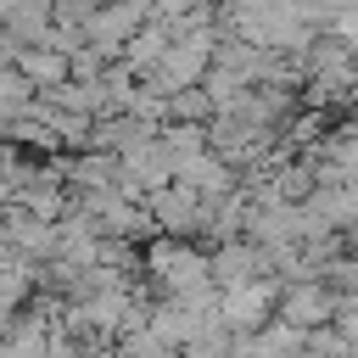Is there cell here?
Wrapping results in <instances>:
<instances>
[{
    "instance_id": "14",
    "label": "cell",
    "mask_w": 358,
    "mask_h": 358,
    "mask_svg": "<svg viewBox=\"0 0 358 358\" xmlns=\"http://www.w3.org/2000/svg\"><path fill=\"white\" fill-rule=\"evenodd\" d=\"M157 140H162V151H168V162H173V168H179L185 157L207 151V129H201V123H162V129H157Z\"/></svg>"
},
{
    "instance_id": "16",
    "label": "cell",
    "mask_w": 358,
    "mask_h": 358,
    "mask_svg": "<svg viewBox=\"0 0 358 358\" xmlns=\"http://www.w3.org/2000/svg\"><path fill=\"white\" fill-rule=\"evenodd\" d=\"M179 358H229V330H224V324L201 330L190 347H179Z\"/></svg>"
},
{
    "instance_id": "9",
    "label": "cell",
    "mask_w": 358,
    "mask_h": 358,
    "mask_svg": "<svg viewBox=\"0 0 358 358\" xmlns=\"http://www.w3.org/2000/svg\"><path fill=\"white\" fill-rule=\"evenodd\" d=\"M157 129L151 123H140L134 112H101L95 123H90V151H112V157H123L129 145H140V140H151Z\"/></svg>"
},
{
    "instance_id": "12",
    "label": "cell",
    "mask_w": 358,
    "mask_h": 358,
    "mask_svg": "<svg viewBox=\"0 0 358 358\" xmlns=\"http://www.w3.org/2000/svg\"><path fill=\"white\" fill-rule=\"evenodd\" d=\"M56 17H50V0H11L6 6V17H0V28L17 39V45H34V39H45V28H50Z\"/></svg>"
},
{
    "instance_id": "15",
    "label": "cell",
    "mask_w": 358,
    "mask_h": 358,
    "mask_svg": "<svg viewBox=\"0 0 358 358\" xmlns=\"http://www.w3.org/2000/svg\"><path fill=\"white\" fill-rule=\"evenodd\" d=\"M168 123H213V101H207V90L196 84V90H173L168 95Z\"/></svg>"
},
{
    "instance_id": "4",
    "label": "cell",
    "mask_w": 358,
    "mask_h": 358,
    "mask_svg": "<svg viewBox=\"0 0 358 358\" xmlns=\"http://www.w3.org/2000/svg\"><path fill=\"white\" fill-rule=\"evenodd\" d=\"M213 45H218V39H173V45L162 50V62H157L140 84H151L157 95L196 90V84L207 78V67H213Z\"/></svg>"
},
{
    "instance_id": "13",
    "label": "cell",
    "mask_w": 358,
    "mask_h": 358,
    "mask_svg": "<svg viewBox=\"0 0 358 358\" xmlns=\"http://www.w3.org/2000/svg\"><path fill=\"white\" fill-rule=\"evenodd\" d=\"M34 112V90H28V78L17 73V67H0V134L17 123V117H28Z\"/></svg>"
},
{
    "instance_id": "17",
    "label": "cell",
    "mask_w": 358,
    "mask_h": 358,
    "mask_svg": "<svg viewBox=\"0 0 358 358\" xmlns=\"http://www.w3.org/2000/svg\"><path fill=\"white\" fill-rule=\"evenodd\" d=\"M6 207H11V185L0 179V213H6Z\"/></svg>"
},
{
    "instance_id": "2",
    "label": "cell",
    "mask_w": 358,
    "mask_h": 358,
    "mask_svg": "<svg viewBox=\"0 0 358 358\" xmlns=\"http://www.w3.org/2000/svg\"><path fill=\"white\" fill-rule=\"evenodd\" d=\"M274 302H280V280H246V285L218 291L213 319H218L229 336H257V330L274 319Z\"/></svg>"
},
{
    "instance_id": "1",
    "label": "cell",
    "mask_w": 358,
    "mask_h": 358,
    "mask_svg": "<svg viewBox=\"0 0 358 358\" xmlns=\"http://www.w3.org/2000/svg\"><path fill=\"white\" fill-rule=\"evenodd\" d=\"M145 280H151L157 296L185 302V308H213L218 302L213 263H207V252L196 241H173V235L145 241Z\"/></svg>"
},
{
    "instance_id": "7",
    "label": "cell",
    "mask_w": 358,
    "mask_h": 358,
    "mask_svg": "<svg viewBox=\"0 0 358 358\" xmlns=\"http://www.w3.org/2000/svg\"><path fill=\"white\" fill-rule=\"evenodd\" d=\"M207 263H213V285H218V291L246 285V280H274V274H268V252H263V246H252L246 235L218 241V246L207 252Z\"/></svg>"
},
{
    "instance_id": "10",
    "label": "cell",
    "mask_w": 358,
    "mask_h": 358,
    "mask_svg": "<svg viewBox=\"0 0 358 358\" xmlns=\"http://www.w3.org/2000/svg\"><path fill=\"white\" fill-rule=\"evenodd\" d=\"M11 67L28 78V90H34V95H39V90H56V84L67 78V56H62V50H50V45H17Z\"/></svg>"
},
{
    "instance_id": "8",
    "label": "cell",
    "mask_w": 358,
    "mask_h": 358,
    "mask_svg": "<svg viewBox=\"0 0 358 358\" xmlns=\"http://www.w3.org/2000/svg\"><path fill=\"white\" fill-rule=\"evenodd\" d=\"M173 179H179L185 190H196L207 207H213V201H224V196L241 185V173H235L224 157H213V151H196V157H185V162L173 168Z\"/></svg>"
},
{
    "instance_id": "18",
    "label": "cell",
    "mask_w": 358,
    "mask_h": 358,
    "mask_svg": "<svg viewBox=\"0 0 358 358\" xmlns=\"http://www.w3.org/2000/svg\"><path fill=\"white\" fill-rule=\"evenodd\" d=\"M347 123H352V129H358V101H352V117H347Z\"/></svg>"
},
{
    "instance_id": "5",
    "label": "cell",
    "mask_w": 358,
    "mask_h": 358,
    "mask_svg": "<svg viewBox=\"0 0 358 358\" xmlns=\"http://www.w3.org/2000/svg\"><path fill=\"white\" fill-rule=\"evenodd\" d=\"M145 213H151L157 235H173V241H196L201 224H207V201H201L196 190H185L179 179L162 185V190H151V196H145Z\"/></svg>"
},
{
    "instance_id": "6",
    "label": "cell",
    "mask_w": 358,
    "mask_h": 358,
    "mask_svg": "<svg viewBox=\"0 0 358 358\" xmlns=\"http://www.w3.org/2000/svg\"><path fill=\"white\" fill-rule=\"evenodd\" d=\"M274 319H280V324H291V330H319V324H330V319H336V291H324L319 280L280 285Z\"/></svg>"
},
{
    "instance_id": "3",
    "label": "cell",
    "mask_w": 358,
    "mask_h": 358,
    "mask_svg": "<svg viewBox=\"0 0 358 358\" xmlns=\"http://www.w3.org/2000/svg\"><path fill=\"white\" fill-rule=\"evenodd\" d=\"M145 6L140 0H101L90 17H84V45L95 50V56H106V62H117V50L145 28Z\"/></svg>"
},
{
    "instance_id": "11",
    "label": "cell",
    "mask_w": 358,
    "mask_h": 358,
    "mask_svg": "<svg viewBox=\"0 0 358 358\" xmlns=\"http://www.w3.org/2000/svg\"><path fill=\"white\" fill-rule=\"evenodd\" d=\"M168 45H173V39H168V28L145 17V28H140V34H134V39H129V45L117 50V62H123V67H129L134 78H145V73H151V67L162 62V50H168Z\"/></svg>"
}]
</instances>
